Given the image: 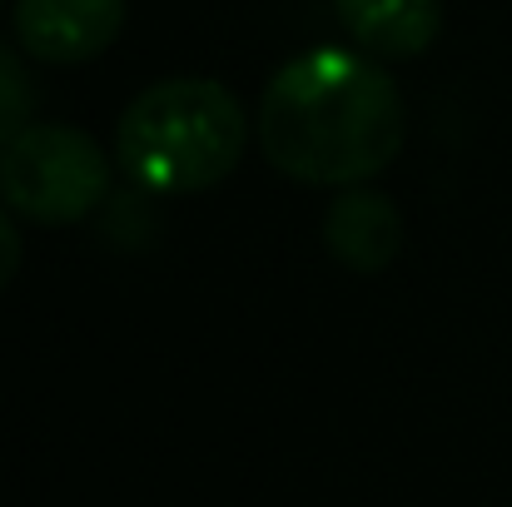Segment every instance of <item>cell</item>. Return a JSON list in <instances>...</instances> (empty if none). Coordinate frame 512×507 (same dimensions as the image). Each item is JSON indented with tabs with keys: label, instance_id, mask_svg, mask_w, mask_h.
Segmentation results:
<instances>
[{
	"label": "cell",
	"instance_id": "cell-4",
	"mask_svg": "<svg viewBox=\"0 0 512 507\" xmlns=\"http://www.w3.org/2000/svg\"><path fill=\"white\" fill-rule=\"evenodd\" d=\"M130 0H15V45L40 65H85L125 30Z\"/></svg>",
	"mask_w": 512,
	"mask_h": 507
},
{
	"label": "cell",
	"instance_id": "cell-6",
	"mask_svg": "<svg viewBox=\"0 0 512 507\" xmlns=\"http://www.w3.org/2000/svg\"><path fill=\"white\" fill-rule=\"evenodd\" d=\"M334 15L373 60H413L443 30V0H334Z\"/></svg>",
	"mask_w": 512,
	"mask_h": 507
},
{
	"label": "cell",
	"instance_id": "cell-3",
	"mask_svg": "<svg viewBox=\"0 0 512 507\" xmlns=\"http://www.w3.org/2000/svg\"><path fill=\"white\" fill-rule=\"evenodd\" d=\"M110 174V155L80 125L35 120L0 155V204L40 229H70L105 204Z\"/></svg>",
	"mask_w": 512,
	"mask_h": 507
},
{
	"label": "cell",
	"instance_id": "cell-7",
	"mask_svg": "<svg viewBox=\"0 0 512 507\" xmlns=\"http://www.w3.org/2000/svg\"><path fill=\"white\" fill-rule=\"evenodd\" d=\"M35 125V80L25 70V60L0 40V155L10 150V140Z\"/></svg>",
	"mask_w": 512,
	"mask_h": 507
},
{
	"label": "cell",
	"instance_id": "cell-1",
	"mask_svg": "<svg viewBox=\"0 0 512 507\" xmlns=\"http://www.w3.org/2000/svg\"><path fill=\"white\" fill-rule=\"evenodd\" d=\"M264 160L324 189H353L393 165L408 140L398 80L363 50H304L274 70L259 95Z\"/></svg>",
	"mask_w": 512,
	"mask_h": 507
},
{
	"label": "cell",
	"instance_id": "cell-2",
	"mask_svg": "<svg viewBox=\"0 0 512 507\" xmlns=\"http://www.w3.org/2000/svg\"><path fill=\"white\" fill-rule=\"evenodd\" d=\"M249 150V115L224 80L170 75L145 85L115 130V160L145 194H199Z\"/></svg>",
	"mask_w": 512,
	"mask_h": 507
},
{
	"label": "cell",
	"instance_id": "cell-5",
	"mask_svg": "<svg viewBox=\"0 0 512 507\" xmlns=\"http://www.w3.org/2000/svg\"><path fill=\"white\" fill-rule=\"evenodd\" d=\"M403 239H408V224L383 189L353 184V189H339V199H329L324 244L348 274H383L403 254Z\"/></svg>",
	"mask_w": 512,
	"mask_h": 507
},
{
	"label": "cell",
	"instance_id": "cell-8",
	"mask_svg": "<svg viewBox=\"0 0 512 507\" xmlns=\"http://www.w3.org/2000/svg\"><path fill=\"white\" fill-rule=\"evenodd\" d=\"M20 274V229L10 219V209L0 204V289Z\"/></svg>",
	"mask_w": 512,
	"mask_h": 507
}]
</instances>
